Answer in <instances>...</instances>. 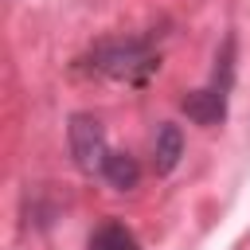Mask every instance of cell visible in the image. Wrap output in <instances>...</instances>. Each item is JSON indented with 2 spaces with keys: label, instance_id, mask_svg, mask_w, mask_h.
I'll return each instance as SVG.
<instances>
[{
  "label": "cell",
  "instance_id": "cell-1",
  "mask_svg": "<svg viewBox=\"0 0 250 250\" xmlns=\"http://www.w3.org/2000/svg\"><path fill=\"white\" fill-rule=\"evenodd\" d=\"M94 70L109 74V78H125V82H141L148 70H156V55H152V35H129V39H105L90 51Z\"/></svg>",
  "mask_w": 250,
  "mask_h": 250
},
{
  "label": "cell",
  "instance_id": "cell-3",
  "mask_svg": "<svg viewBox=\"0 0 250 250\" xmlns=\"http://www.w3.org/2000/svg\"><path fill=\"white\" fill-rule=\"evenodd\" d=\"M180 109H184L188 121H195V125H219V121L227 117V90H219V86L191 90V94L180 102Z\"/></svg>",
  "mask_w": 250,
  "mask_h": 250
},
{
  "label": "cell",
  "instance_id": "cell-5",
  "mask_svg": "<svg viewBox=\"0 0 250 250\" xmlns=\"http://www.w3.org/2000/svg\"><path fill=\"white\" fill-rule=\"evenodd\" d=\"M86 246H90V250H141V242L133 238V230H129L125 223H117V219L94 227V234H90Z\"/></svg>",
  "mask_w": 250,
  "mask_h": 250
},
{
  "label": "cell",
  "instance_id": "cell-6",
  "mask_svg": "<svg viewBox=\"0 0 250 250\" xmlns=\"http://www.w3.org/2000/svg\"><path fill=\"white\" fill-rule=\"evenodd\" d=\"M102 176H105L117 191H129V188H137L141 168H137V160H133L129 152H109V156H105V164H102Z\"/></svg>",
  "mask_w": 250,
  "mask_h": 250
},
{
  "label": "cell",
  "instance_id": "cell-2",
  "mask_svg": "<svg viewBox=\"0 0 250 250\" xmlns=\"http://www.w3.org/2000/svg\"><path fill=\"white\" fill-rule=\"evenodd\" d=\"M66 137H70V156L82 172H102L109 148H105V129L98 117L90 113H74L70 125H66Z\"/></svg>",
  "mask_w": 250,
  "mask_h": 250
},
{
  "label": "cell",
  "instance_id": "cell-4",
  "mask_svg": "<svg viewBox=\"0 0 250 250\" xmlns=\"http://www.w3.org/2000/svg\"><path fill=\"white\" fill-rule=\"evenodd\" d=\"M180 156H184V133H180V125L164 121L156 129V141H152V168H156V176H168L180 164Z\"/></svg>",
  "mask_w": 250,
  "mask_h": 250
}]
</instances>
